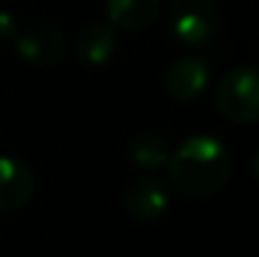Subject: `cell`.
<instances>
[{"label": "cell", "mask_w": 259, "mask_h": 257, "mask_svg": "<svg viewBox=\"0 0 259 257\" xmlns=\"http://www.w3.org/2000/svg\"><path fill=\"white\" fill-rule=\"evenodd\" d=\"M169 179L184 197H211L229 181L234 162L229 149L209 134L181 141L169 157Z\"/></svg>", "instance_id": "obj_1"}, {"label": "cell", "mask_w": 259, "mask_h": 257, "mask_svg": "<svg viewBox=\"0 0 259 257\" xmlns=\"http://www.w3.org/2000/svg\"><path fill=\"white\" fill-rule=\"evenodd\" d=\"M217 108L234 124L259 121V66H239L217 86Z\"/></svg>", "instance_id": "obj_2"}, {"label": "cell", "mask_w": 259, "mask_h": 257, "mask_svg": "<svg viewBox=\"0 0 259 257\" xmlns=\"http://www.w3.org/2000/svg\"><path fill=\"white\" fill-rule=\"evenodd\" d=\"M171 33L184 46H206L219 33V5L217 0H174Z\"/></svg>", "instance_id": "obj_3"}, {"label": "cell", "mask_w": 259, "mask_h": 257, "mask_svg": "<svg viewBox=\"0 0 259 257\" xmlns=\"http://www.w3.org/2000/svg\"><path fill=\"white\" fill-rule=\"evenodd\" d=\"M15 51L30 66H56L66 53V35L53 23H35L18 35Z\"/></svg>", "instance_id": "obj_4"}, {"label": "cell", "mask_w": 259, "mask_h": 257, "mask_svg": "<svg viewBox=\"0 0 259 257\" xmlns=\"http://www.w3.org/2000/svg\"><path fill=\"white\" fill-rule=\"evenodd\" d=\"M169 202H171L169 184L154 174H144V176L134 179L123 194V207H126L128 217H134L139 222L159 219L169 209Z\"/></svg>", "instance_id": "obj_5"}, {"label": "cell", "mask_w": 259, "mask_h": 257, "mask_svg": "<svg viewBox=\"0 0 259 257\" xmlns=\"http://www.w3.org/2000/svg\"><path fill=\"white\" fill-rule=\"evenodd\" d=\"M211 81V66L201 56H184L166 68L164 86L176 103H191L204 96Z\"/></svg>", "instance_id": "obj_6"}, {"label": "cell", "mask_w": 259, "mask_h": 257, "mask_svg": "<svg viewBox=\"0 0 259 257\" xmlns=\"http://www.w3.org/2000/svg\"><path fill=\"white\" fill-rule=\"evenodd\" d=\"M35 192L33 169L13 157H0V212L20 209Z\"/></svg>", "instance_id": "obj_7"}, {"label": "cell", "mask_w": 259, "mask_h": 257, "mask_svg": "<svg viewBox=\"0 0 259 257\" xmlns=\"http://www.w3.org/2000/svg\"><path fill=\"white\" fill-rule=\"evenodd\" d=\"M116 46H118V38H116V30L111 23H88L81 28V33L76 38L78 61L91 68L106 66L113 58Z\"/></svg>", "instance_id": "obj_8"}, {"label": "cell", "mask_w": 259, "mask_h": 257, "mask_svg": "<svg viewBox=\"0 0 259 257\" xmlns=\"http://www.w3.org/2000/svg\"><path fill=\"white\" fill-rule=\"evenodd\" d=\"M103 8L113 28L144 30L156 20L161 0H103Z\"/></svg>", "instance_id": "obj_9"}, {"label": "cell", "mask_w": 259, "mask_h": 257, "mask_svg": "<svg viewBox=\"0 0 259 257\" xmlns=\"http://www.w3.org/2000/svg\"><path fill=\"white\" fill-rule=\"evenodd\" d=\"M126 157L134 167L146 171L161 169L169 157H171V149L166 144V139L161 134H154V131H141L136 136L128 139V146H126Z\"/></svg>", "instance_id": "obj_10"}, {"label": "cell", "mask_w": 259, "mask_h": 257, "mask_svg": "<svg viewBox=\"0 0 259 257\" xmlns=\"http://www.w3.org/2000/svg\"><path fill=\"white\" fill-rule=\"evenodd\" d=\"M15 30V23L10 20L8 13H0V35H10Z\"/></svg>", "instance_id": "obj_11"}, {"label": "cell", "mask_w": 259, "mask_h": 257, "mask_svg": "<svg viewBox=\"0 0 259 257\" xmlns=\"http://www.w3.org/2000/svg\"><path fill=\"white\" fill-rule=\"evenodd\" d=\"M252 174L257 176V181H259V149H257V154H254V159H252Z\"/></svg>", "instance_id": "obj_12"}]
</instances>
